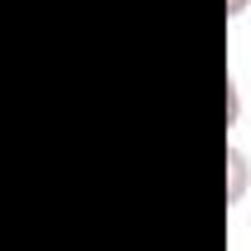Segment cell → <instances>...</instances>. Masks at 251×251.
Masks as SVG:
<instances>
[{"instance_id": "1", "label": "cell", "mask_w": 251, "mask_h": 251, "mask_svg": "<svg viewBox=\"0 0 251 251\" xmlns=\"http://www.w3.org/2000/svg\"><path fill=\"white\" fill-rule=\"evenodd\" d=\"M246 187H251V168H246V153H241V148H226V202H231V207H241Z\"/></svg>"}, {"instance_id": "3", "label": "cell", "mask_w": 251, "mask_h": 251, "mask_svg": "<svg viewBox=\"0 0 251 251\" xmlns=\"http://www.w3.org/2000/svg\"><path fill=\"white\" fill-rule=\"evenodd\" d=\"M246 5H251V0H226V15L236 20V15H246Z\"/></svg>"}, {"instance_id": "2", "label": "cell", "mask_w": 251, "mask_h": 251, "mask_svg": "<svg viewBox=\"0 0 251 251\" xmlns=\"http://www.w3.org/2000/svg\"><path fill=\"white\" fill-rule=\"evenodd\" d=\"M241 123V89H236V79H226V128H236Z\"/></svg>"}]
</instances>
